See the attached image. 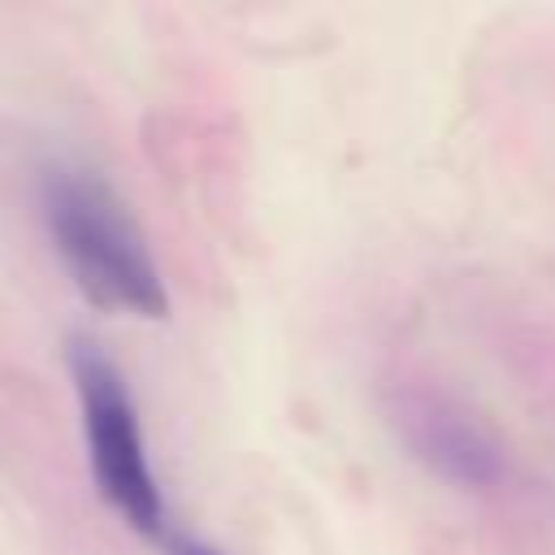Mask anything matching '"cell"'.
<instances>
[{
  "instance_id": "obj_1",
  "label": "cell",
  "mask_w": 555,
  "mask_h": 555,
  "mask_svg": "<svg viewBox=\"0 0 555 555\" xmlns=\"http://www.w3.org/2000/svg\"><path fill=\"white\" fill-rule=\"evenodd\" d=\"M43 221L74 286L95 308L147 317V321H160L169 312V295L139 221L95 169L82 165L48 169Z\"/></svg>"
},
{
  "instance_id": "obj_2",
  "label": "cell",
  "mask_w": 555,
  "mask_h": 555,
  "mask_svg": "<svg viewBox=\"0 0 555 555\" xmlns=\"http://www.w3.org/2000/svg\"><path fill=\"white\" fill-rule=\"evenodd\" d=\"M65 364H69V377H74V390H78L87 464H91L100 499L134 533H147V538L160 542V533L169 529L165 525V503H160V486H156V473H152L143 421H139L126 373L87 334L69 338Z\"/></svg>"
},
{
  "instance_id": "obj_3",
  "label": "cell",
  "mask_w": 555,
  "mask_h": 555,
  "mask_svg": "<svg viewBox=\"0 0 555 555\" xmlns=\"http://www.w3.org/2000/svg\"><path fill=\"white\" fill-rule=\"evenodd\" d=\"M395 421H399L408 447L438 477H447L464 490H494L507 477L503 447L455 399H447L438 390H408L395 408Z\"/></svg>"
},
{
  "instance_id": "obj_4",
  "label": "cell",
  "mask_w": 555,
  "mask_h": 555,
  "mask_svg": "<svg viewBox=\"0 0 555 555\" xmlns=\"http://www.w3.org/2000/svg\"><path fill=\"white\" fill-rule=\"evenodd\" d=\"M160 551L165 555H221L217 546H208V542H199L191 533H178V529H165L160 533Z\"/></svg>"
}]
</instances>
